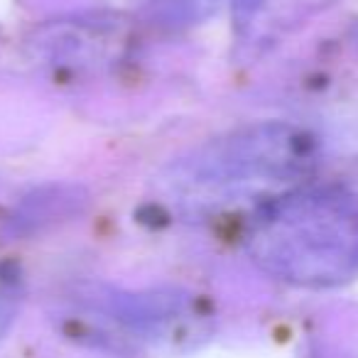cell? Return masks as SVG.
Wrapping results in <instances>:
<instances>
[{
  "instance_id": "277c9868",
  "label": "cell",
  "mask_w": 358,
  "mask_h": 358,
  "mask_svg": "<svg viewBox=\"0 0 358 358\" xmlns=\"http://www.w3.org/2000/svg\"><path fill=\"white\" fill-rule=\"evenodd\" d=\"M336 0H234V27L245 45H268Z\"/></svg>"
},
{
  "instance_id": "7a4b0ae2",
  "label": "cell",
  "mask_w": 358,
  "mask_h": 358,
  "mask_svg": "<svg viewBox=\"0 0 358 358\" xmlns=\"http://www.w3.org/2000/svg\"><path fill=\"white\" fill-rule=\"evenodd\" d=\"M319 162L317 140L289 123H255L221 135L169 167L164 185L185 206L216 201L263 185L307 177Z\"/></svg>"
},
{
  "instance_id": "5b68a950",
  "label": "cell",
  "mask_w": 358,
  "mask_h": 358,
  "mask_svg": "<svg viewBox=\"0 0 358 358\" xmlns=\"http://www.w3.org/2000/svg\"><path fill=\"white\" fill-rule=\"evenodd\" d=\"M25 299V280L20 268L13 263H0V338L10 331Z\"/></svg>"
},
{
  "instance_id": "6da1fadb",
  "label": "cell",
  "mask_w": 358,
  "mask_h": 358,
  "mask_svg": "<svg viewBox=\"0 0 358 358\" xmlns=\"http://www.w3.org/2000/svg\"><path fill=\"white\" fill-rule=\"evenodd\" d=\"M250 263L297 287H338L358 278V196L338 185H304L270 196L243 234Z\"/></svg>"
},
{
  "instance_id": "3957f363",
  "label": "cell",
  "mask_w": 358,
  "mask_h": 358,
  "mask_svg": "<svg viewBox=\"0 0 358 358\" xmlns=\"http://www.w3.org/2000/svg\"><path fill=\"white\" fill-rule=\"evenodd\" d=\"M86 317L96 319V338L128 348H189L211 336L214 317L189 292L96 294Z\"/></svg>"
}]
</instances>
